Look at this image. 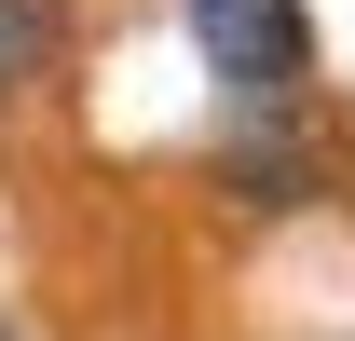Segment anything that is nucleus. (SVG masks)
Instances as JSON below:
<instances>
[{
  "instance_id": "nucleus-1",
  "label": "nucleus",
  "mask_w": 355,
  "mask_h": 341,
  "mask_svg": "<svg viewBox=\"0 0 355 341\" xmlns=\"http://www.w3.org/2000/svg\"><path fill=\"white\" fill-rule=\"evenodd\" d=\"M191 42H205V69L246 110H287L301 69H314V14L301 0H191Z\"/></svg>"
},
{
  "instance_id": "nucleus-2",
  "label": "nucleus",
  "mask_w": 355,
  "mask_h": 341,
  "mask_svg": "<svg viewBox=\"0 0 355 341\" xmlns=\"http://www.w3.org/2000/svg\"><path fill=\"white\" fill-rule=\"evenodd\" d=\"M28 55H42V0H0V96L28 82Z\"/></svg>"
}]
</instances>
